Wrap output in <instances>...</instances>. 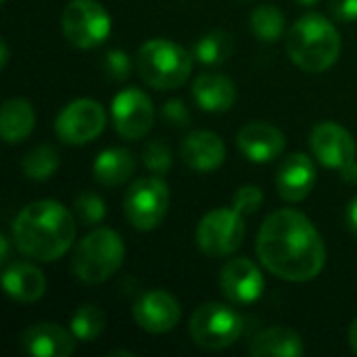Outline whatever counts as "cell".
Listing matches in <instances>:
<instances>
[{
    "mask_svg": "<svg viewBox=\"0 0 357 357\" xmlns=\"http://www.w3.org/2000/svg\"><path fill=\"white\" fill-rule=\"evenodd\" d=\"M126 247L115 230L98 228L86 234L71 257V272L86 284H100L109 280L123 264Z\"/></svg>",
    "mask_w": 357,
    "mask_h": 357,
    "instance_id": "5b68a950",
    "label": "cell"
},
{
    "mask_svg": "<svg viewBox=\"0 0 357 357\" xmlns=\"http://www.w3.org/2000/svg\"><path fill=\"white\" fill-rule=\"evenodd\" d=\"M236 144L243 155L253 163H268L282 155L287 146L284 134L266 121H251L236 134Z\"/></svg>",
    "mask_w": 357,
    "mask_h": 357,
    "instance_id": "9a60e30c",
    "label": "cell"
},
{
    "mask_svg": "<svg viewBox=\"0 0 357 357\" xmlns=\"http://www.w3.org/2000/svg\"><path fill=\"white\" fill-rule=\"evenodd\" d=\"M349 347L357 354V318L351 322V326H349Z\"/></svg>",
    "mask_w": 357,
    "mask_h": 357,
    "instance_id": "d590c367",
    "label": "cell"
},
{
    "mask_svg": "<svg viewBox=\"0 0 357 357\" xmlns=\"http://www.w3.org/2000/svg\"><path fill=\"white\" fill-rule=\"evenodd\" d=\"M243 326V318L234 307L224 303H205L190 316L188 331L195 345L207 351H220L238 341Z\"/></svg>",
    "mask_w": 357,
    "mask_h": 357,
    "instance_id": "8992f818",
    "label": "cell"
},
{
    "mask_svg": "<svg viewBox=\"0 0 357 357\" xmlns=\"http://www.w3.org/2000/svg\"><path fill=\"white\" fill-rule=\"evenodd\" d=\"M161 117H163L167 123L176 126V128H186V126H190V121H192V115H190L188 107H186L184 100H180V98L167 100V102L161 107Z\"/></svg>",
    "mask_w": 357,
    "mask_h": 357,
    "instance_id": "1f68e13d",
    "label": "cell"
},
{
    "mask_svg": "<svg viewBox=\"0 0 357 357\" xmlns=\"http://www.w3.org/2000/svg\"><path fill=\"white\" fill-rule=\"evenodd\" d=\"M69 331L73 333V337L77 341L92 343L105 331V314H102V310L98 305H92V303L79 305L71 316Z\"/></svg>",
    "mask_w": 357,
    "mask_h": 357,
    "instance_id": "4316f807",
    "label": "cell"
},
{
    "mask_svg": "<svg viewBox=\"0 0 357 357\" xmlns=\"http://www.w3.org/2000/svg\"><path fill=\"white\" fill-rule=\"evenodd\" d=\"M107 113L100 102L92 98H77L69 102L56 117L54 130L65 144H88L105 130Z\"/></svg>",
    "mask_w": 357,
    "mask_h": 357,
    "instance_id": "30bf717a",
    "label": "cell"
},
{
    "mask_svg": "<svg viewBox=\"0 0 357 357\" xmlns=\"http://www.w3.org/2000/svg\"><path fill=\"white\" fill-rule=\"evenodd\" d=\"M316 184V167L314 161L303 153L289 155L276 176L278 195L289 203L303 201Z\"/></svg>",
    "mask_w": 357,
    "mask_h": 357,
    "instance_id": "e0dca14e",
    "label": "cell"
},
{
    "mask_svg": "<svg viewBox=\"0 0 357 357\" xmlns=\"http://www.w3.org/2000/svg\"><path fill=\"white\" fill-rule=\"evenodd\" d=\"M347 226L349 230L357 234V197L349 203V209H347Z\"/></svg>",
    "mask_w": 357,
    "mask_h": 357,
    "instance_id": "e575fe53",
    "label": "cell"
},
{
    "mask_svg": "<svg viewBox=\"0 0 357 357\" xmlns=\"http://www.w3.org/2000/svg\"><path fill=\"white\" fill-rule=\"evenodd\" d=\"M341 176H343V180L345 182H349V184H357V161L354 159L351 163H347L343 169H341Z\"/></svg>",
    "mask_w": 357,
    "mask_h": 357,
    "instance_id": "836d02e7",
    "label": "cell"
},
{
    "mask_svg": "<svg viewBox=\"0 0 357 357\" xmlns=\"http://www.w3.org/2000/svg\"><path fill=\"white\" fill-rule=\"evenodd\" d=\"M264 203V192L259 186H253V184H247L243 188H238V192L234 195V201H232V207L243 213V215H249V213H255Z\"/></svg>",
    "mask_w": 357,
    "mask_h": 357,
    "instance_id": "4dcf8cb0",
    "label": "cell"
},
{
    "mask_svg": "<svg viewBox=\"0 0 357 357\" xmlns=\"http://www.w3.org/2000/svg\"><path fill=\"white\" fill-rule=\"evenodd\" d=\"M169 209V188L159 176L136 180L123 199L128 222L138 230H155L161 226Z\"/></svg>",
    "mask_w": 357,
    "mask_h": 357,
    "instance_id": "ba28073f",
    "label": "cell"
},
{
    "mask_svg": "<svg viewBox=\"0 0 357 357\" xmlns=\"http://www.w3.org/2000/svg\"><path fill=\"white\" fill-rule=\"evenodd\" d=\"M59 163H61L59 151L50 144H40V146H33L23 157L21 167H23L25 178L33 182H44L54 176V172L59 169Z\"/></svg>",
    "mask_w": 357,
    "mask_h": 357,
    "instance_id": "d4e9b609",
    "label": "cell"
},
{
    "mask_svg": "<svg viewBox=\"0 0 357 357\" xmlns=\"http://www.w3.org/2000/svg\"><path fill=\"white\" fill-rule=\"evenodd\" d=\"M310 146L316 159L331 167L343 169L347 163L356 159V140L354 136L335 121H322L312 130Z\"/></svg>",
    "mask_w": 357,
    "mask_h": 357,
    "instance_id": "4fadbf2b",
    "label": "cell"
},
{
    "mask_svg": "<svg viewBox=\"0 0 357 357\" xmlns=\"http://www.w3.org/2000/svg\"><path fill=\"white\" fill-rule=\"evenodd\" d=\"M4 291L10 299L19 303H33L46 293V278L42 270L29 264H15L2 274Z\"/></svg>",
    "mask_w": 357,
    "mask_h": 357,
    "instance_id": "ffe728a7",
    "label": "cell"
},
{
    "mask_svg": "<svg viewBox=\"0 0 357 357\" xmlns=\"http://www.w3.org/2000/svg\"><path fill=\"white\" fill-rule=\"evenodd\" d=\"M153 100L138 88H126L111 102V119L115 132L126 140H140L153 128Z\"/></svg>",
    "mask_w": 357,
    "mask_h": 357,
    "instance_id": "8fae6325",
    "label": "cell"
},
{
    "mask_svg": "<svg viewBox=\"0 0 357 357\" xmlns=\"http://www.w3.org/2000/svg\"><path fill=\"white\" fill-rule=\"evenodd\" d=\"M75 220L84 226H96L107 218V205L105 199L94 192H82L73 203Z\"/></svg>",
    "mask_w": 357,
    "mask_h": 357,
    "instance_id": "83f0119b",
    "label": "cell"
},
{
    "mask_svg": "<svg viewBox=\"0 0 357 357\" xmlns=\"http://www.w3.org/2000/svg\"><path fill=\"white\" fill-rule=\"evenodd\" d=\"M0 245H2V257H0V259L6 261V259H8V241L2 236V238H0Z\"/></svg>",
    "mask_w": 357,
    "mask_h": 357,
    "instance_id": "8d00e7d4",
    "label": "cell"
},
{
    "mask_svg": "<svg viewBox=\"0 0 357 357\" xmlns=\"http://www.w3.org/2000/svg\"><path fill=\"white\" fill-rule=\"evenodd\" d=\"M232 50H234V38L226 29H213L197 42L192 54L203 65H222L230 59Z\"/></svg>",
    "mask_w": 357,
    "mask_h": 357,
    "instance_id": "cb8c5ba5",
    "label": "cell"
},
{
    "mask_svg": "<svg viewBox=\"0 0 357 357\" xmlns=\"http://www.w3.org/2000/svg\"><path fill=\"white\" fill-rule=\"evenodd\" d=\"M295 2H299V4H303V6H312V4H316L318 0H295Z\"/></svg>",
    "mask_w": 357,
    "mask_h": 357,
    "instance_id": "f35d334b",
    "label": "cell"
},
{
    "mask_svg": "<svg viewBox=\"0 0 357 357\" xmlns=\"http://www.w3.org/2000/svg\"><path fill=\"white\" fill-rule=\"evenodd\" d=\"M142 161H144L146 169L153 172L155 176L167 174V172L172 169V163H174L169 146H167L165 142H161V140H153V142H149V144L144 146V151H142Z\"/></svg>",
    "mask_w": 357,
    "mask_h": 357,
    "instance_id": "f1b7e54d",
    "label": "cell"
},
{
    "mask_svg": "<svg viewBox=\"0 0 357 357\" xmlns=\"http://www.w3.org/2000/svg\"><path fill=\"white\" fill-rule=\"evenodd\" d=\"M287 52L299 69L322 73L331 69L341 54V33L324 15H303L287 33Z\"/></svg>",
    "mask_w": 357,
    "mask_h": 357,
    "instance_id": "3957f363",
    "label": "cell"
},
{
    "mask_svg": "<svg viewBox=\"0 0 357 357\" xmlns=\"http://www.w3.org/2000/svg\"><path fill=\"white\" fill-rule=\"evenodd\" d=\"M220 287L222 293L238 305L255 303L266 289V280L261 270L247 257L230 259L220 272Z\"/></svg>",
    "mask_w": 357,
    "mask_h": 357,
    "instance_id": "5bb4252c",
    "label": "cell"
},
{
    "mask_svg": "<svg viewBox=\"0 0 357 357\" xmlns=\"http://www.w3.org/2000/svg\"><path fill=\"white\" fill-rule=\"evenodd\" d=\"M257 257L270 274L289 282H307L322 272L326 247L301 211L278 209L259 228Z\"/></svg>",
    "mask_w": 357,
    "mask_h": 357,
    "instance_id": "6da1fadb",
    "label": "cell"
},
{
    "mask_svg": "<svg viewBox=\"0 0 357 357\" xmlns=\"http://www.w3.org/2000/svg\"><path fill=\"white\" fill-rule=\"evenodd\" d=\"M251 29L261 42H278L284 33V13L276 4H261L251 13Z\"/></svg>",
    "mask_w": 357,
    "mask_h": 357,
    "instance_id": "484cf974",
    "label": "cell"
},
{
    "mask_svg": "<svg viewBox=\"0 0 357 357\" xmlns=\"http://www.w3.org/2000/svg\"><path fill=\"white\" fill-rule=\"evenodd\" d=\"M303 339L287 326H272L253 337L249 354L255 357H299L303 356Z\"/></svg>",
    "mask_w": 357,
    "mask_h": 357,
    "instance_id": "44dd1931",
    "label": "cell"
},
{
    "mask_svg": "<svg viewBox=\"0 0 357 357\" xmlns=\"http://www.w3.org/2000/svg\"><path fill=\"white\" fill-rule=\"evenodd\" d=\"M195 54L184 46L155 38L140 46L136 54V71L138 75L157 90H174L180 88L188 75L192 73Z\"/></svg>",
    "mask_w": 357,
    "mask_h": 357,
    "instance_id": "277c9868",
    "label": "cell"
},
{
    "mask_svg": "<svg viewBox=\"0 0 357 357\" xmlns=\"http://www.w3.org/2000/svg\"><path fill=\"white\" fill-rule=\"evenodd\" d=\"M245 215L232 209H213L197 226V245L209 257L232 255L245 241Z\"/></svg>",
    "mask_w": 357,
    "mask_h": 357,
    "instance_id": "9c48e42d",
    "label": "cell"
},
{
    "mask_svg": "<svg viewBox=\"0 0 357 357\" xmlns=\"http://www.w3.org/2000/svg\"><path fill=\"white\" fill-rule=\"evenodd\" d=\"M136 169V157L132 151L123 149V146H111L102 153H98L94 165H92V174L94 180L102 186H121L123 182H128L132 178Z\"/></svg>",
    "mask_w": 357,
    "mask_h": 357,
    "instance_id": "7402d4cb",
    "label": "cell"
},
{
    "mask_svg": "<svg viewBox=\"0 0 357 357\" xmlns=\"http://www.w3.org/2000/svg\"><path fill=\"white\" fill-rule=\"evenodd\" d=\"M65 40L75 48H96L111 33V15L98 0H71L61 15Z\"/></svg>",
    "mask_w": 357,
    "mask_h": 357,
    "instance_id": "52a82bcc",
    "label": "cell"
},
{
    "mask_svg": "<svg viewBox=\"0 0 357 357\" xmlns=\"http://www.w3.org/2000/svg\"><path fill=\"white\" fill-rule=\"evenodd\" d=\"M36 126V111L25 98H8L0 111V134L8 144L23 142Z\"/></svg>",
    "mask_w": 357,
    "mask_h": 357,
    "instance_id": "603a6c76",
    "label": "cell"
},
{
    "mask_svg": "<svg viewBox=\"0 0 357 357\" xmlns=\"http://www.w3.org/2000/svg\"><path fill=\"white\" fill-rule=\"evenodd\" d=\"M102 69L113 82H123L130 77L132 71V59L123 50H109L102 59Z\"/></svg>",
    "mask_w": 357,
    "mask_h": 357,
    "instance_id": "f546056e",
    "label": "cell"
},
{
    "mask_svg": "<svg viewBox=\"0 0 357 357\" xmlns=\"http://www.w3.org/2000/svg\"><path fill=\"white\" fill-rule=\"evenodd\" d=\"M77 222L59 201H36L19 211L13 222V243L29 259L56 261L75 241Z\"/></svg>",
    "mask_w": 357,
    "mask_h": 357,
    "instance_id": "7a4b0ae2",
    "label": "cell"
},
{
    "mask_svg": "<svg viewBox=\"0 0 357 357\" xmlns=\"http://www.w3.org/2000/svg\"><path fill=\"white\" fill-rule=\"evenodd\" d=\"M331 13L341 23L357 21V0H331Z\"/></svg>",
    "mask_w": 357,
    "mask_h": 357,
    "instance_id": "d6a6232c",
    "label": "cell"
},
{
    "mask_svg": "<svg viewBox=\"0 0 357 357\" xmlns=\"http://www.w3.org/2000/svg\"><path fill=\"white\" fill-rule=\"evenodd\" d=\"M75 341L71 331L52 322H38L21 333L23 351L33 357H69L75 351Z\"/></svg>",
    "mask_w": 357,
    "mask_h": 357,
    "instance_id": "2e32d148",
    "label": "cell"
},
{
    "mask_svg": "<svg viewBox=\"0 0 357 357\" xmlns=\"http://www.w3.org/2000/svg\"><path fill=\"white\" fill-rule=\"evenodd\" d=\"M8 61V48H6V42H2V67L6 65Z\"/></svg>",
    "mask_w": 357,
    "mask_h": 357,
    "instance_id": "74e56055",
    "label": "cell"
},
{
    "mask_svg": "<svg viewBox=\"0 0 357 357\" xmlns=\"http://www.w3.org/2000/svg\"><path fill=\"white\" fill-rule=\"evenodd\" d=\"M197 105L207 113H224L236 102V86L222 73H201L192 84Z\"/></svg>",
    "mask_w": 357,
    "mask_h": 357,
    "instance_id": "d6986e66",
    "label": "cell"
},
{
    "mask_svg": "<svg viewBox=\"0 0 357 357\" xmlns=\"http://www.w3.org/2000/svg\"><path fill=\"white\" fill-rule=\"evenodd\" d=\"M180 157L195 172H213L226 159V144L213 132H190L182 142Z\"/></svg>",
    "mask_w": 357,
    "mask_h": 357,
    "instance_id": "ac0fdd59",
    "label": "cell"
},
{
    "mask_svg": "<svg viewBox=\"0 0 357 357\" xmlns=\"http://www.w3.org/2000/svg\"><path fill=\"white\" fill-rule=\"evenodd\" d=\"M132 316L142 331L151 335H163L178 326L182 318V307L172 293L157 289L142 293L134 301Z\"/></svg>",
    "mask_w": 357,
    "mask_h": 357,
    "instance_id": "7c38bea8",
    "label": "cell"
},
{
    "mask_svg": "<svg viewBox=\"0 0 357 357\" xmlns=\"http://www.w3.org/2000/svg\"><path fill=\"white\" fill-rule=\"evenodd\" d=\"M241 2H251V0H241Z\"/></svg>",
    "mask_w": 357,
    "mask_h": 357,
    "instance_id": "ab89813d",
    "label": "cell"
}]
</instances>
